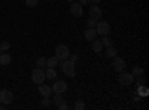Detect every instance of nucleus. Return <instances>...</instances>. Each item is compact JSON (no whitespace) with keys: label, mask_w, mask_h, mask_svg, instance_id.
<instances>
[{"label":"nucleus","mask_w":149,"mask_h":110,"mask_svg":"<svg viewBox=\"0 0 149 110\" xmlns=\"http://www.w3.org/2000/svg\"><path fill=\"white\" fill-rule=\"evenodd\" d=\"M14 101V94L9 89H0V103H3L6 106H10Z\"/></svg>","instance_id":"obj_6"},{"label":"nucleus","mask_w":149,"mask_h":110,"mask_svg":"<svg viewBox=\"0 0 149 110\" xmlns=\"http://www.w3.org/2000/svg\"><path fill=\"white\" fill-rule=\"evenodd\" d=\"M100 42H102L103 48H107V46H113V42H112V39H110V37H107V36H103V39H102Z\"/></svg>","instance_id":"obj_21"},{"label":"nucleus","mask_w":149,"mask_h":110,"mask_svg":"<svg viewBox=\"0 0 149 110\" xmlns=\"http://www.w3.org/2000/svg\"><path fill=\"white\" fill-rule=\"evenodd\" d=\"M78 58H79V57H78V55H74V54H70V55H69V59L72 61V63H76Z\"/></svg>","instance_id":"obj_29"},{"label":"nucleus","mask_w":149,"mask_h":110,"mask_svg":"<svg viewBox=\"0 0 149 110\" xmlns=\"http://www.w3.org/2000/svg\"><path fill=\"white\" fill-rule=\"evenodd\" d=\"M95 31H97V34H100V36H109V33H110V24L107 21L98 19L97 26H95Z\"/></svg>","instance_id":"obj_3"},{"label":"nucleus","mask_w":149,"mask_h":110,"mask_svg":"<svg viewBox=\"0 0 149 110\" xmlns=\"http://www.w3.org/2000/svg\"><path fill=\"white\" fill-rule=\"evenodd\" d=\"M24 2H26V5L29 8H34V6L39 5V0H24Z\"/></svg>","instance_id":"obj_25"},{"label":"nucleus","mask_w":149,"mask_h":110,"mask_svg":"<svg viewBox=\"0 0 149 110\" xmlns=\"http://www.w3.org/2000/svg\"><path fill=\"white\" fill-rule=\"evenodd\" d=\"M57 109H58V110H67V109H69V104H67L66 101H63V103H60V104L57 106Z\"/></svg>","instance_id":"obj_27"},{"label":"nucleus","mask_w":149,"mask_h":110,"mask_svg":"<svg viewBox=\"0 0 149 110\" xmlns=\"http://www.w3.org/2000/svg\"><path fill=\"white\" fill-rule=\"evenodd\" d=\"M95 26H97V19L90 17L88 21H86V27H88V28H95Z\"/></svg>","instance_id":"obj_23"},{"label":"nucleus","mask_w":149,"mask_h":110,"mask_svg":"<svg viewBox=\"0 0 149 110\" xmlns=\"http://www.w3.org/2000/svg\"><path fill=\"white\" fill-rule=\"evenodd\" d=\"M131 75H133L134 77H137V76H143V75H145V68H143V67H140V66H134V67H133V70H131Z\"/></svg>","instance_id":"obj_15"},{"label":"nucleus","mask_w":149,"mask_h":110,"mask_svg":"<svg viewBox=\"0 0 149 110\" xmlns=\"http://www.w3.org/2000/svg\"><path fill=\"white\" fill-rule=\"evenodd\" d=\"M118 82L121 86H130V85L134 82V76L131 75V73H122L118 76Z\"/></svg>","instance_id":"obj_5"},{"label":"nucleus","mask_w":149,"mask_h":110,"mask_svg":"<svg viewBox=\"0 0 149 110\" xmlns=\"http://www.w3.org/2000/svg\"><path fill=\"white\" fill-rule=\"evenodd\" d=\"M49 104H51V101H49V97H43V100H42V107H48Z\"/></svg>","instance_id":"obj_28"},{"label":"nucleus","mask_w":149,"mask_h":110,"mask_svg":"<svg viewBox=\"0 0 149 110\" xmlns=\"http://www.w3.org/2000/svg\"><path fill=\"white\" fill-rule=\"evenodd\" d=\"M58 64V58L54 55V57H49L48 59H46V67H55Z\"/></svg>","instance_id":"obj_19"},{"label":"nucleus","mask_w":149,"mask_h":110,"mask_svg":"<svg viewBox=\"0 0 149 110\" xmlns=\"http://www.w3.org/2000/svg\"><path fill=\"white\" fill-rule=\"evenodd\" d=\"M69 55H70V51L66 45H57L55 48V57L58 58V61H64V59H69Z\"/></svg>","instance_id":"obj_2"},{"label":"nucleus","mask_w":149,"mask_h":110,"mask_svg":"<svg viewBox=\"0 0 149 110\" xmlns=\"http://www.w3.org/2000/svg\"><path fill=\"white\" fill-rule=\"evenodd\" d=\"M45 70L43 68H40V67H36L33 71H31V80L34 82V83H43L45 82Z\"/></svg>","instance_id":"obj_4"},{"label":"nucleus","mask_w":149,"mask_h":110,"mask_svg":"<svg viewBox=\"0 0 149 110\" xmlns=\"http://www.w3.org/2000/svg\"><path fill=\"white\" fill-rule=\"evenodd\" d=\"M104 55L109 57V58H113V57H116V49L113 46H107L106 51H104Z\"/></svg>","instance_id":"obj_18"},{"label":"nucleus","mask_w":149,"mask_h":110,"mask_svg":"<svg viewBox=\"0 0 149 110\" xmlns=\"http://www.w3.org/2000/svg\"><path fill=\"white\" fill-rule=\"evenodd\" d=\"M70 14L73 15V17H76V18H81L82 15H84V8L76 2V3H72L70 5Z\"/></svg>","instance_id":"obj_10"},{"label":"nucleus","mask_w":149,"mask_h":110,"mask_svg":"<svg viewBox=\"0 0 149 110\" xmlns=\"http://www.w3.org/2000/svg\"><path fill=\"white\" fill-rule=\"evenodd\" d=\"M125 59L124 58H121V57H113V61H112V67H113V70L115 71H124V68H125Z\"/></svg>","instance_id":"obj_7"},{"label":"nucleus","mask_w":149,"mask_h":110,"mask_svg":"<svg viewBox=\"0 0 149 110\" xmlns=\"http://www.w3.org/2000/svg\"><path fill=\"white\" fill-rule=\"evenodd\" d=\"M64 94H61V92H54V104H55V107L60 104V103H63L64 101V97H63Z\"/></svg>","instance_id":"obj_17"},{"label":"nucleus","mask_w":149,"mask_h":110,"mask_svg":"<svg viewBox=\"0 0 149 110\" xmlns=\"http://www.w3.org/2000/svg\"><path fill=\"white\" fill-rule=\"evenodd\" d=\"M91 2H93L94 5H98V3H100V0H91Z\"/></svg>","instance_id":"obj_32"},{"label":"nucleus","mask_w":149,"mask_h":110,"mask_svg":"<svg viewBox=\"0 0 149 110\" xmlns=\"http://www.w3.org/2000/svg\"><path fill=\"white\" fill-rule=\"evenodd\" d=\"M139 85H145V77L143 76H137V86Z\"/></svg>","instance_id":"obj_30"},{"label":"nucleus","mask_w":149,"mask_h":110,"mask_svg":"<svg viewBox=\"0 0 149 110\" xmlns=\"http://www.w3.org/2000/svg\"><path fill=\"white\" fill-rule=\"evenodd\" d=\"M137 94L140 97H146L149 94V91H148V88L145 86V85H139V86H137Z\"/></svg>","instance_id":"obj_20"},{"label":"nucleus","mask_w":149,"mask_h":110,"mask_svg":"<svg viewBox=\"0 0 149 110\" xmlns=\"http://www.w3.org/2000/svg\"><path fill=\"white\" fill-rule=\"evenodd\" d=\"M60 67H61V71H63L66 76H69V77H74V75H76V70H74V63H72L70 59H64L63 63L60 64Z\"/></svg>","instance_id":"obj_1"},{"label":"nucleus","mask_w":149,"mask_h":110,"mask_svg":"<svg viewBox=\"0 0 149 110\" xmlns=\"http://www.w3.org/2000/svg\"><path fill=\"white\" fill-rule=\"evenodd\" d=\"M81 6H85V5H90L91 3V0H79V2H78Z\"/></svg>","instance_id":"obj_31"},{"label":"nucleus","mask_w":149,"mask_h":110,"mask_svg":"<svg viewBox=\"0 0 149 110\" xmlns=\"http://www.w3.org/2000/svg\"><path fill=\"white\" fill-rule=\"evenodd\" d=\"M84 37H85V40L93 42V40L97 37V31H95V28H86L85 33H84Z\"/></svg>","instance_id":"obj_12"},{"label":"nucleus","mask_w":149,"mask_h":110,"mask_svg":"<svg viewBox=\"0 0 149 110\" xmlns=\"http://www.w3.org/2000/svg\"><path fill=\"white\" fill-rule=\"evenodd\" d=\"M74 109H76V110H84L85 109V103L82 100H78L76 103H74Z\"/></svg>","instance_id":"obj_26"},{"label":"nucleus","mask_w":149,"mask_h":110,"mask_svg":"<svg viewBox=\"0 0 149 110\" xmlns=\"http://www.w3.org/2000/svg\"><path fill=\"white\" fill-rule=\"evenodd\" d=\"M36 66H37V67H40V68H43V67L46 66V59H45V57L37 58V61H36Z\"/></svg>","instance_id":"obj_24"},{"label":"nucleus","mask_w":149,"mask_h":110,"mask_svg":"<svg viewBox=\"0 0 149 110\" xmlns=\"http://www.w3.org/2000/svg\"><path fill=\"white\" fill-rule=\"evenodd\" d=\"M102 15H103V10H102V8L98 6V5H91L90 6V17L91 18H94V19H100L102 18Z\"/></svg>","instance_id":"obj_9"},{"label":"nucleus","mask_w":149,"mask_h":110,"mask_svg":"<svg viewBox=\"0 0 149 110\" xmlns=\"http://www.w3.org/2000/svg\"><path fill=\"white\" fill-rule=\"evenodd\" d=\"M10 61H12V58H10L9 54H6V52L0 54V66H9Z\"/></svg>","instance_id":"obj_13"},{"label":"nucleus","mask_w":149,"mask_h":110,"mask_svg":"<svg viewBox=\"0 0 149 110\" xmlns=\"http://www.w3.org/2000/svg\"><path fill=\"white\" fill-rule=\"evenodd\" d=\"M45 76H46V79H49V80H55V77H57L55 67H48V70L45 71Z\"/></svg>","instance_id":"obj_14"},{"label":"nucleus","mask_w":149,"mask_h":110,"mask_svg":"<svg viewBox=\"0 0 149 110\" xmlns=\"http://www.w3.org/2000/svg\"><path fill=\"white\" fill-rule=\"evenodd\" d=\"M9 48H10V43L9 42H2V43H0V54L9 51Z\"/></svg>","instance_id":"obj_22"},{"label":"nucleus","mask_w":149,"mask_h":110,"mask_svg":"<svg viewBox=\"0 0 149 110\" xmlns=\"http://www.w3.org/2000/svg\"><path fill=\"white\" fill-rule=\"evenodd\" d=\"M51 88H52V92H61V94H64L69 86H67V83L64 80H55Z\"/></svg>","instance_id":"obj_8"},{"label":"nucleus","mask_w":149,"mask_h":110,"mask_svg":"<svg viewBox=\"0 0 149 110\" xmlns=\"http://www.w3.org/2000/svg\"><path fill=\"white\" fill-rule=\"evenodd\" d=\"M39 92L42 97H49L52 94V88L49 85H43V83H39Z\"/></svg>","instance_id":"obj_11"},{"label":"nucleus","mask_w":149,"mask_h":110,"mask_svg":"<svg viewBox=\"0 0 149 110\" xmlns=\"http://www.w3.org/2000/svg\"><path fill=\"white\" fill-rule=\"evenodd\" d=\"M93 49H94V52H97V54H102V51H103V45H102V42L100 40H93Z\"/></svg>","instance_id":"obj_16"}]
</instances>
